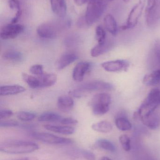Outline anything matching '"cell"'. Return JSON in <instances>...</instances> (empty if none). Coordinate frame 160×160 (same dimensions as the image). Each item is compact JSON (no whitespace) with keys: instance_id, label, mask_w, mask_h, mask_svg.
Returning a JSON list of instances; mask_svg holds the SVG:
<instances>
[{"instance_id":"obj_27","label":"cell","mask_w":160,"mask_h":160,"mask_svg":"<svg viewBox=\"0 0 160 160\" xmlns=\"http://www.w3.org/2000/svg\"><path fill=\"white\" fill-rule=\"evenodd\" d=\"M95 146L98 148L111 152H115L116 150L114 144L111 141L106 139H99L95 143Z\"/></svg>"},{"instance_id":"obj_31","label":"cell","mask_w":160,"mask_h":160,"mask_svg":"<svg viewBox=\"0 0 160 160\" xmlns=\"http://www.w3.org/2000/svg\"><path fill=\"white\" fill-rule=\"evenodd\" d=\"M36 117V114L32 112L21 111L17 114V118L21 121H31Z\"/></svg>"},{"instance_id":"obj_30","label":"cell","mask_w":160,"mask_h":160,"mask_svg":"<svg viewBox=\"0 0 160 160\" xmlns=\"http://www.w3.org/2000/svg\"><path fill=\"white\" fill-rule=\"evenodd\" d=\"M152 54L155 63L160 67V39H157L154 42Z\"/></svg>"},{"instance_id":"obj_5","label":"cell","mask_w":160,"mask_h":160,"mask_svg":"<svg viewBox=\"0 0 160 160\" xmlns=\"http://www.w3.org/2000/svg\"><path fill=\"white\" fill-rule=\"evenodd\" d=\"M111 0H95L88 3L84 16L87 27L95 23L105 12Z\"/></svg>"},{"instance_id":"obj_2","label":"cell","mask_w":160,"mask_h":160,"mask_svg":"<svg viewBox=\"0 0 160 160\" xmlns=\"http://www.w3.org/2000/svg\"><path fill=\"white\" fill-rule=\"evenodd\" d=\"M68 20H53L40 24L37 28V33L41 38L54 39L64 30L70 27Z\"/></svg>"},{"instance_id":"obj_16","label":"cell","mask_w":160,"mask_h":160,"mask_svg":"<svg viewBox=\"0 0 160 160\" xmlns=\"http://www.w3.org/2000/svg\"><path fill=\"white\" fill-rule=\"evenodd\" d=\"M79 59L77 54L73 52H67L62 55L57 61V67L59 70L64 69Z\"/></svg>"},{"instance_id":"obj_42","label":"cell","mask_w":160,"mask_h":160,"mask_svg":"<svg viewBox=\"0 0 160 160\" xmlns=\"http://www.w3.org/2000/svg\"><path fill=\"white\" fill-rule=\"evenodd\" d=\"M8 160H45L40 159L38 158H35V157H27V158H20L13 159Z\"/></svg>"},{"instance_id":"obj_36","label":"cell","mask_w":160,"mask_h":160,"mask_svg":"<svg viewBox=\"0 0 160 160\" xmlns=\"http://www.w3.org/2000/svg\"><path fill=\"white\" fill-rule=\"evenodd\" d=\"M8 5L11 9H14L17 11H22L21 4L18 0H9Z\"/></svg>"},{"instance_id":"obj_25","label":"cell","mask_w":160,"mask_h":160,"mask_svg":"<svg viewBox=\"0 0 160 160\" xmlns=\"http://www.w3.org/2000/svg\"><path fill=\"white\" fill-rule=\"evenodd\" d=\"M63 117L59 114L53 112H46L41 114L38 117L39 122H60Z\"/></svg>"},{"instance_id":"obj_26","label":"cell","mask_w":160,"mask_h":160,"mask_svg":"<svg viewBox=\"0 0 160 160\" xmlns=\"http://www.w3.org/2000/svg\"><path fill=\"white\" fill-rule=\"evenodd\" d=\"M92 128L97 132L106 133L111 131L113 127L110 122L107 121H101L93 124Z\"/></svg>"},{"instance_id":"obj_20","label":"cell","mask_w":160,"mask_h":160,"mask_svg":"<svg viewBox=\"0 0 160 160\" xmlns=\"http://www.w3.org/2000/svg\"><path fill=\"white\" fill-rule=\"evenodd\" d=\"M44 127L46 130L50 131L64 135H70L75 132V129L70 126L46 125H44Z\"/></svg>"},{"instance_id":"obj_23","label":"cell","mask_w":160,"mask_h":160,"mask_svg":"<svg viewBox=\"0 0 160 160\" xmlns=\"http://www.w3.org/2000/svg\"><path fill=\"white\" fill-rule=\"evenodd\" d=\"M143 82L147 86L156 85L160 84V68L149 75H146L144 77Z\"/></svg>"},{"instance_id":"obj_34","label":"cell","mask_w":160,"mask_h":160,"mask_svg":"<svg viewBox=\"0 0 160 160\" xmlns=\"http://www.w3.org/2000/svg\"><path fill=\"white\" fill-rule=\"evenodd\" d=\"M44 68L41 64H35L30 68L29 71L31 74L35 76H39L44 74Z\"/></svg>"},{"instance_id":"obj_35","label":"cell","mask_w":160,"mask_h":160,"mask_svg":"<svg viewBox=\"0 0 160 160\" xmlns=\"http://www.w3.org/2000/svg\"><path fill=\"white\" fill-rule=\"evenodd\" d=\"M19 126V123L15 120H6L1 121L0 127L1 128H13Z\"/></svg>"},{"instance_id":"obj_41","label":"cell","mask_w":160,"mask_h":160,"mask_svg":"<svg viewBox=\"0 0 160 160\" xmlns=\"http://www.w3.org/2000/svg\"><path fill=\"white\" fill-rule=\"evenodd\" d=\"M76 4L78 6H81L85 4L86 3H89L92 1H95V0H74Z\"/></svg>"},{"instance_id":"obj_15","label":"cell","mask_w":160,"mask_h":160,"mask_svg":"<svg viewBox=\"0 0 160 160\" xmlns=\"http://www.w3.org/2000/svg\"><path fill=\"white\" fill-rule=\"evenodd\" d=\"M113 47V42L111 39H106L104 43L98 44L91 49V56L94 57H98L111 50Z\"/></svg>"},{"instance_id":"obj_12","label":"cell","mask_w":160,"mask_h":160,"mask_svg":"<svg viewBox=\"0 0 160 160\" xmlns=\"http://www.w3.org/2000/svg\"><path fill=\"white\" fill-rule=\"evenodd\" d=\"M92 67L90 62H81L74 67L72 72V78L74 81L81 82L84 79L85 74L89 72Z\"/></svg>"},{"instance_id":"obj_33","label":"cell","mask_w":160,"mask_h":160,"mask_svg":"<svg viewBox=\"0 0 160 160\" xmlns=\"http://www.w3.org/2000/svg\"><path fill=\"white\" fill-rule=\"evenodd\" d=\"M119 141L124 150L129 152L131 148V140L128 135L123 134L119 137Z\"/></svg>"},{"instance_id":"obj_9","label":"cell","mask_w":160,"mask_h":160,"mask_svg":"<svg viewBox=\"0 0 160 160\" xmlns=\"http://www.w3.org/2000/svg\"><path fill=\"white\" fill-rule=\"evenodd\" d=\"M31 135L38 141L48 144L65 145L72 143V141L70 139L48 132H34L31 133Z\"/></svg>"},{"instance_id":"obj_11","label":"cell","mask_w":160,"mask_h":160,"mask_svg":"<svg viewBox=\"0 0 160 160\" xmlns=\"http://www.w3.org/2000/svg\"><path fill=\"white\" fill-rule=\"evenodd\" d=\"M102 68L109 72H119L126 71L130 66L128 62L126 60H118L109 61L101 64Z\"/></svg>"},{"instance_id":"obj_24","label":"cell","mask_w":160,"mask_h":160,"mask_svg":"<svg viewBox=\"0 0 160 160\" xmlns=\"http://www.w3.org/2000/svg\"><path fill=\"white\" fill-rule=\"evenodd\" d=\"M3 58L7 61L13 62H20L23 60L22 53L16 50H8L4 52Z\"/></svg>"},{"instance_id":"obj_7","label":"cell","mask_w":160,"mask_h":160,"mask_svg":"<svg viewBox=\"0 0 160 160\" xmlns=\"http://www.w3.org/2000/svg\"><path fill=\"white\" fill-rule=\"evenodd\" d=\"M145 18L148 27L152 28L158 24L160 21V0H147Z\"/></svg>"},{"instance_id":"obj_19","label":"cell","mask_w":160,"mask_h":160,"mask_svg":"<svg viewBox=\"0 0 160 160\" xmlns=\"http://www.w3.org/2000/svg\"><path fill=\"white\" fill-rule=\"evenodd\" d=\"M140 119L144 125L151 130L156 129L159 126V118L158 115L155 112Z\"/></svg>"},{"instance_id":"obj_10","label":"cell","mask_w":160,"mask_h":160,"mask_svg":"<svg viewBox=\"0 0 160 160\" xmlns=\"http://www.w3.org/2000/svg\"><path fill=\"white\" fill-rule=\"evenodd\" d=\"M24 31V26L18 23H8L2 27L0 32L1 38L3 40L14 39Z\"/></svg>"},{"instance_id":"obj_28","label":"cell","mask_w":160,"mask_h":160,"mask_svg":"<svg viewBox=\"0 0 160 160\" xmlns=\"http://www.w3.org/2000/svg\"><path fill=\"white\" fill-rule=\"evenodd\" d=\"M80 36L76 34H72L67 36L64 40V45L68 48H73L77 47L80 43Z\"/></svg>"},{"instance_id":"obj_4","label":"cell","mask_w":160,"mask_h":160,"mask_svg":"<svg viewBox=\"0 0 160 160\" xmlns=\"http://www.w3.org/2000/svg\"><path fill=\"white\" fill-rule=\"evenodd\" d=\"M160 106V89L154 88L148 93L144 101L138 111L134 114V117L141 118L147 116L155 112Z\"/></svg>"},{"instance_id":"obj_14","label":"cell","mask_w":160,"mask_h":160,"mask_svg":"<svg viewBox=\"0 0 160 160\" xmlns=\"http://www.w3.org/2000/svg\"><path fill=\"white\" fill-rule=\"evenodd\" d=\"M52 10L57 17L64 18L67 14L65 0H50Z\"/></svg>"},{"instance_id":"obj_3","label":"cell","mask_w":160,"mask_h":160,"mask_svg":"<svg viewBox=\"0 0 160 160\" xmlns=\"http://www.w3.org/2000/svg\"><path fill=\"white\" fill-rule=\"evenodd\" d=\"M112 84L102 81L95 80L84 83L70 91V94L75 98H80L87 93L94 91H111L114 90Z\"/></svg>"},{"instance_id":"obj_37","label":"cell","mask_w":160,"mask_h":160,"mask_svg":"<svg viewBox=\"0 0 160 160\" xmlns=\"http://www.w3.org/2000/svg\"><path fill=\"white\" fill-rule=\"evenodd\" d=\"M60 123L64 125H74L78 124V120L71 118H63Z\"/></svg>"},{"instance_id":"obj_43","label":"cell","mask_w":160,"mask_h":160,"mask_svg":"<svg viewBox=\"0 0 160 160\" xmlns=\"http://www.w3.org/2000/svg\"><path fill=\"white\" fill-rule=\"evenodd\" d=\"M100 160H112L111 159H110V158H108V157H104L103 158H101Z\"/></svg>"},{"instance_id":"obj_44","label":"cell","mask_w":160,"mask_h":160,"mask_svg":"<svg viewBox=\"0 0 160 160\" xmlns=\"http://www.w3.org/2000/svg\"><path fill=\"white\" fill-rule=\"evenodd\" d=\"M123 1H124L125 2L127 3L128 2H129L131 0H123Z\"/></svg>"},{"instance_id":"obj_18","label":"cell","mask_w":160,"mask_h":160,"mask_svg":"<svg viewBox=\"0 0 160 160\" xmlns=\"http://www.w3.org/2000/svg\"><path fill=\"white\" fill-rule=\"evenodd\" d=\"M25 90V88L19 85L3 86L0 88V95L1 96L17 95L24 92Z\"/></svg>"},{"instance_id":"obj_29","label":"cell","mask_w":160,"mask_h":160,"mask_svg":"<svg viewBox=\"0 0 160 160\" xmlns=\"http://www.w3.org/2000/svg\"><path fill=\"white\" fill-rule=\"evenodd\" d=\"M22 78L23 81L31 88H40V82L38 77H34L26 73H22Z\"/></svg>"},{"instance_id":"obj_32","label":"cell","mask_w":160,"mask_h":160,"mask_svg":"<svg viewBox=\"0 0 160 160\" xmlns=\"http://www.w3.org/2000/svg\"><path fill=\"white\" fill-rule=\"evenodd\" d=\"M95 38L98 44L104 43L106 40V33L103 27L99 25L96 28Z\"/></svg>"},{"instance_id":"obj_22","label":"cell","mask_w":160,"mask_h":160,"mask_svg":"<svg viewBox=\"0 0 160 160\" xmlns=\"http://www.w3.org/2000/svg\"><path fill=\"white\" fill-rule=\"evenodd\" d=\"M104 24L106 30L113 35L117 34L118 28L117 23L114 17L111 15L108 14L104 18Z\"/></svg>"},{"instance_id":"obj_8","label":"cell","mask_w":160,"mask_h":160,"mask_svg":"<svg viewBox=\"0 0 160 160\" xmlns=\"http://www.w3.org/2000/svg\"><path fill=\"white\" fill-rule=\"evenodd\" d=\"M147 0H139V2L132 8L131 10L126 24L121 26L123 31L132 29L138 24L140 18L144 9Z\"/></svg>"},{"instance_id":"obj_21","label":"cell","mask_w":160,"mask_h":160,"mask_svg":"<svg viewBox=\"0 0 160 160\" xmlns=\"http://www.w3.org/2000/svg\"><path fill=\"white\" fill-rule=\"evenodd\" d=\"M40 82V88L49 87L54 85L57 81V76L54 74L44 73L38 76Z\"/></svg>"},{"instance_id":"obj_1","label":"cell","mask_w":160,"mask_h":160,"mask_svg":"<svg viewBox=\"0 0 160 160\" xmlns=\"http://www.w3.org/2000/svg\"><path fill=\"white\" fill-rule=\"evenodd\" d=\"M39 146L36 143L21 140H7L0 144L1 152L8 154H28L38 150Z\"/></svg>"},{"instance_id":"obj_13","label":"cell","mask_w":160,"mask_h":160,"mask_svg":"<svg viewBox=\"0 0 160 160\" xmlns=\"http://www.w3.org/2000/svg\"><path fill=\"white\" fill-rule=\"evenodd\" d=\"M115 124L116 128L122 131H126L131 129L132 125L127 118L126 111L118 112L115 118Z\"/></svg>"},{"instance_id":"obj_40","label":"cell","mask_w":160,"mask_h":160,"mask_svg":"<svg viewBox=\"0 0 160 160\" xmlns=\"http://www.w3.org/2000/svg\"><path fill=\"white\" fill-rule=\"evenodd\" d=\"M77 26L79 28H82V29L87 28L85 21L84 17H82L79 19L77 22Z\"/></svg>"},{"instance_id":"obj_6","label":"cell","mask_w":160,"mask_h":160,"mask_svg":"<svg viewBox=\"0 0 160 160\" xmlns=\"http://www.w3.org/2000/svg\"><path fill=\"white\" fill-rule=\"evenodd\" d=\"M111 102V97L105 92L96 94L90 102V106L93 113L95 115L101 116L108 112Z\"/></svg>"},{"instance_id":"obj_38","label":"cell","mask_w":160,"mask_h":160,"mask_svg":"<svg viewBox=\"0 0 160 160\" xmlns=\"http://www.w3.org/2000/svg\"><path fill=\"white\" fill-rule=\"evenodd\" d=\"M82 156L86 160H95V156L94 153L88 150H83L81 152Z\"/></svg>"},{"instance_id":"obj_17","label":"cell","mask_w":160,"mask_h":160,"mask_svg":"<svg viewBox=\"0 0 160 160\" xmlns=\"http://www.w3.org/2000/svg\"><path fill=\"white\" fill-rule=\"evenodd\" d=\"M74 105V100L70 96H61L57 100V105L58 109L65 112L71 111Z\"/></svg>"},{"instance_id":"obj_39","label":"cell","mask_w":160,"mask_h":160,"mask_svg":"<svg viewBox=\"0 0 160 160\" xmlns=\"http://www.w3.org/2000/svg\"><path fill=\"white\" fill-rule=\"evenodd\" d=\"M13 112L10 110H2L0 112V119H3L12 116Z\"/></svg>"}]
</instances>
